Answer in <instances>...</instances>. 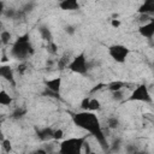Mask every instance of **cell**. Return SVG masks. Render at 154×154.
<instances>
[{
    "instance_id": "cell-1",
    "label": "cell",
    "mask_w": 154,
    "mask_h": 154,
    "mask_svg": "<svg viewBox=\"0 0 154 154\" xmlns=\"http://www.w3.org/2000/svg\"><path fill=\"white\" fill-rule=\"evenodd\" d=\"M71 118H72L73 124L77 128H81V129L85 130L90 136H93L97 141V143L103 149L108 148L107 137H106V135L103 132V129H102V125L100 123V119L97 118L95 112L81 111V112H77V113H72Z\"/></svg>"
},
{
    "instance_id": "cell-2",
    "label": "cell",
    "mask_w": 154,
    "mask_h": 154,
    "mask_svg": "<svg viewBox=\"0 0 154 154\" xmlns=\"http://www.w3.org/2000/svg\"><path fill=\"white\" fill-rule=\"evenodd\" d=\"M10 54L12 58H14L19 61H24L26 58H29L30 55L34 54V49H32V46L30 42V35L28 32L20 35L13 42Z\"/></svg>"
},
{
    "instance_id": "cell-3",
    "label": "cell",
    "mask_w": 154,
    "mask_h": 154,
    "mask_svg": "<svg viewBox=\"0 0 154 154\" xmlns=\"http://www.w3.org/2000/svg\"><path fill=\"white\" fill-rule=\"evenodd\" d=\"M87 138H88V135L63 140L59 144V153L60 154H79L87 142Z\"/></svg>"
},
{
    "instance_id": "cell-4",
    "label": "cell",
    "mask_w": 154,
    "mask_h": 154,
    "mask_svg": "<svg viewBox=\"0 0 154 154\" xmlns=\"http://www.w3.org/2000/svg\"><path fill=\"white\" fill-rule=\"evenodd\" d=\"M67 69L70 71H72L73 73L81 75V76H85L89 71V64H88V59L84 52L77 54L76 57H73V59L69 63Z\"/></svg>"
},
{
    "instance_id": "cell-5",
    "label": "cell",
    "mask_w": 154,
    "mask_h": 154,
    "mask_svg": "<svg viewBox=\"0 0 154 154\" xmlns=\"http://www.w3.org/2000/svg\"><path fill=\"white\" fill-rule=\"evenodd\" d=\"M130 101H137V102H144V103L153 102V97L149 93V89H148L147 84H144V83L138 84L132 90L130 96L128 99H125V102H130Z\"/></svg>"
},
{
    "instance_id": "cell-6",
    "label": "cell",
    "mask_w": 154,
    "mask_h": 154,
    "mask_svg": "<svg viewBox=\"0 0 154 154\" xmlns=\"http://www.w3.org/2000/svg\"><path fill=\"white\" fill-rule=\"evenodd\" d=\"M130 54V49L122 43H114L108 47V55L118 64H123L126 61Z\"/></svg>"
},
{
    "instance_id": "cell-7",
    "label": "cell",
    "mask_w": 154,
    "mask_h": 154,
    "mask_svg": "<svg viewBox=\"0 0 154 154\" xmlns=\"http://www.w3.org/2000/svg\"><path fill=\"white\" fill-rule=\"evenodd\" d=\"M61 82H63L61 77H54L52 79H47L45 82V87L49 91V94H53V95L59 97V93H60V88H61Z\"/></svg>"
},
{
    "instance_id": "cell-8",
    "label": "cell",
    "mask_w": 154,
    "mask_h": 154,
    "mask_svg": "<svg viewBox=\"0 0 154 154\" xmlns=\"http://www.w3.org/2000/svg\"><path fill=\"white\" fill-rule=\"evenodd\" d=\"M138 34L147 38V40H150L154 37V18H152L150 20H148L147 23L140 25L138 28Z\"/></svg>"
},
{
    "instance_id": "cell-9",
    "label": "cell",
    "mask_w": 154,
    "mask_h": 154,
    "mask_svg": "<svg viewBox=\"0 0 154 154\" xmlns=\"http://www.w3.org/2000/svg\"><path fill=\"white\" fill-rule=\"evenodd\" d=\"M58 6L60 10L67 11V12H73V11L81 10V4L78 0H61V1H59Z\"/></svg>"
},
{
    "instance_id": "cell-10",
    "label": "cell",
    "mask_w": 154,
    "mask_h": 154,
    "mask_svg": "<svg viewBox=\"0 0 154 154\" xmlns=\"http://www.w3.org/2000/svg\"><path fill=\"white\" fill-rule=\"evenodd\" d=\"M0 76L6 79L8 83H11L12 85L16 84L14 82V71L12 70V67L10 65H1L0 66Z\"/></svg>"
},
{
    "instance_id": "cell-11",
    "label": "cell",
    "mask_w": 154,
    "mask_h": 154,
    "mask_svg": "<svg viewBox=\"0 0 154 154\" xmlns=\"http://www.w3.org/2000/svg\"><path fill=\"white\" fill-rule=\"evenodd\" d=\"M138 14H154V0H143V2L137 8Z\"/></svg>"
},
{
    "instance_id": "cell-12",
    "label": "cell",
    "mask_w": 154,
    "mask_h": 154,
    "mask_svg": "<svg viewBox=\"0 0 154 154\" xmlns=\"http://www.w3.org/2000/svg\"><path fill=\"white\" fill-rule=\"evenodd\" d=\"M36 135H37L38 140H41V141H51V140H54V130L52 128H48V126L36 130Z\"/></svg>"
},
{
    "instance_id": "cell-13",
    "label": "cell",
    "mask_w": 154,
    "mask_h": 154,
    "mask_svg": "<svg viewBox=\"0 0 154 154\" xmlns=\"http://www.w3.org/2000/svg\"><path fill=\"white\" fill-rule=\"evenodd\" d=\"M38 31H40L41 37H42L45 41H47V42L53 41V35H52L51 30H49V29H48L46 25H41V26L38 28Z\"/></svg>"
},
{
    "instance_id": "cell-14",
    "label": "cell",
    "mask_w": 154,
    "mask_h": 154,
    "mask_svg": "<svg viewBox=\"0 0 154 154\" xmlns=\"http://www.w3.org/2000/svg\"><path fill=\"white\" fill-rule=\"evenodd\" d=\"M12 103V97H11V95L5 90V89H2L1 91H0V105H2V106H10Z\"/></svg>"
},
{
    "instance_id": "cell-15",
    "label": "cell",
    "mask_w": 154,
    "mask_h": 154,
    "mask_svg": "<svg viewBox=\"0 0 154 154\" xmlns=\"http://www.w3.org/2000/svg\"><path fill=\"white\" fill-rule=\"evenodd\" d=\"M123 87H124V82H122V81H113V82H111V83H108V84L106 85V88H107L111 93L119 91V90L123 89Z\"/></svg>"
},
{
    "instance_id": "cell-16",
    "label": "cell",
    "mask_w": 154,
    "mask_h": 154,
    "mask_svg": "<svg viewBox=\"0 0 154 154\" xmlns=\"http://www.w3.org/2000/svg\"><path fill=\"white\" fill-rule=\"evenodd\" d=\"M101 109V102L95 99V97H90L89 100V106H88V111H91V112H97Z\"/></svg>"
},
{
    "instance_id": "cell-17",
    "label": "cell",
    "mask_w": 154,
    "mask_h": 154,
    "mask_svg": "<svg viewBox=\"0 0 154 154\" xmlns=\"http://www.w3.org/2000/svg\"><path fill=\"white\" fill-rule=\"evenodd\" d=\"M11 38H12V35H11L10 31H7V30H2V31H1V34H0V40H1V43H2V45H8L10 41H11Z\"/></svg>"
},
{
    "instance_id": "cell-18",
    "label": "cell",
    "mask_w": 154,
    "mask_h": 154,
    "mask_svg": "<svg viewBox=\"0 0 154 154\" xmlns=\"http://www.w3.org/2000/svg\"><path fill=\"white\" fill-rule=\"evenodd\" d=\"M47 52L51 53V54H55L58 52V47H57V45H55L54 41H49L47 43Z\"/></svg>"
},
{
    "instance_id": "cell-19",
    "label": "cell",
    "mask_w": 154,
    "mask_h": 154,
    "mask_svg": "<svg viewBox=\"0 0 154 154\" xmlns=\"http://www.w3.org/2000/svg\"><path fill=\"white\" fill-rule=\"evenodd\" d=\"M1 148L5 150V152H11L12 147H11V142L10 140H5V138H1Z\"/></svg>"
},
{
    "instance_id": "cell-20",
    "label": "cell",
    "mask_w": 154,
    "mask_h": 154,
    "mask_svg": "<svg viewBox=\"0 0 154 154\" xmlns=\"http://www.w3.org/2000/svg\"><path fill=\"white\" fill-rule=\"evenodd\" d=\"M89 100H90V97H89V96H85V97H83V99H82V101H81V108H82V111H88Z\"/></svg>"
},
{
    "instance_id": "cell-21",
    "label": "cell",
    "mask_w": 154,
    "mask_h": 154,
    "mask_svg": "<svg viewBox=\"0 0 154 154\" xmlns=\"http://www.w3.org/2000/svg\"><path fill=\"white\" fill-rule=\"evenodd\" d=\"M64 136V131L61 129H57L54 130V141H60Z\"/></svg>"
},
{
    "instance_id": "cell-22",
    "label": "cell",
    "mask_w": 154,
    "mask_h": 154,
    "mask_svg": "<svg viewBox=\"0 0 154 154\" xmlns=\"http://www.w3.org/2000/svg\"><path fill=\"white\" fill-rule=\"evenodd\" d=\"M107 84H105V83H97L96 85H94V88L90 90V93L91 94H94V93H96V91H99V90H101L102 88H105Z\"/></svg>"
},
{
    "instance_id": "cell-23",
    "label": "cell",
    "mask_w": 154,
    "mask_h": 154,
    "mask_svg": "<svg viewBox=\"0 0 154 154\" xmlns=\"http://www.w3.org/2000/svg\"><path fill=\"white\" fill-rule=\"evenodd\" d=\"M120 25H122V22H120L119 19H112V20H111V26H112V28L118 29Z\"/></svg>"
},
{
    "instance_id": "cell-24",
    "label": "cell",
    "mask_w": 154,
    "mask_h": 154,
    "mask_svg": "<svg viewBox=\"0 0 154 154\" xmlns=\"http://www.w3.org/2000/svg\"><path fill=\"white\" fill-rule=\"evenodd\" d=\"M65 31H66L67 34L72 35V34L75 32V29H73V26H71V25H67V26H65Z\"/></svg>"
},
{
    "instance_id": "cell-25",
    "label": "cell",
    "mask_w": 154,
    "mask_h": 154,
    "mask_svg": "<svg viewBox=\"0 0 154 154\" xmlns=\"http://www.w3.org/2000/svg\"><path fill=\"white\" fill-rule=\"evenodd\" d=\"M117 126H118V120H117V119H112V120H109V128L114 129V128H117Z\"/></svg>"
},
{
    "instance_id": "cell-26",
    "label": "cell",
    "mask_w": 154,
    "mask_h": 154,
    "mask_svg": "<svg viewBox=\"0 0 154 154\" xmlns=\"http://www.w3.org/2000/svg\"><path fill=\"white\" fill-rule=\"evenodd\" d=\"M24 113H25V111H19V109H17V111L13 113V116H14L16 118H18V117H22Z\"/></svg>"
},
{
    "instance_id": "cell-27",
    "label": "cell",
    "mask_w": 154,
    "mask_h": 154,
    "mask_svg": "<svg viewBox=\"0 0 154 154\" xmlns=\"http://www.w3.org/2000/svg\"><path fill=\"white\" fill-rule=\"evenodd\" d=\"M153 70H154V63H153Z\"/></svg>"
},
{
    "instance_id": "cell-28",
    "label": "cell",
    "mask_w": 154,
    "mask_h": 154,
    "mask_svg": "<svg viewBox=\"0 0 154 154\" xmlns=\"http://www.w3.org/2000/svg\"><path fill=\"white\" fill-rule=\"evenodd\" d=\"M58 1H61V0H58Z\"/></svg>"
}]
</instances>
